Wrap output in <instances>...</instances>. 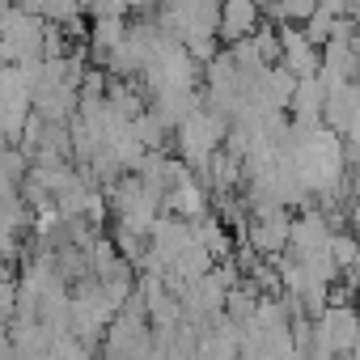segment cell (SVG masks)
Segmentation results:
<instances>
[{"label":"cell","instance_id":"cell-1","mask_svg":"<svg viewBox=\"0 0 360 360\" xmlns=\"http://www.w3.org/2000/svg\"><path fill=\"white\" fill-rule=\"evenodd\" d=\"M229 131H233V119H229V115H221V110H212V106H204V110H195L183 127L174 131L178 157H183L191 169H204V165L225 148Z\"/></svg>","mask_w":360,"mask_h":360},{"label":"cell","instance_id":"cell-8","mask_svg":"<svg viewBox=\"0 0 360 360\" xmlns=\"http://www.w3.org/2000/svg\"><path fill=\"white\" fill-rule=\"evenodd\" d=\"M263 5H271V0H263Z\"/></svg>","mask_w":360,"mask_h":360},{"label":"cell","instance_id":"cell-6","mask_svg":"<svg viewBox=\"0 0 360 360\" xmlns=\"http://www.w3.org/2000/svg\"><path fill=\"white\" fill-rule=\"evenodd\" d=\"M322 123L335 131V136H352L360 127V85H335L330 98H326V115Z\"/></svg>","mask_w":360,"mask_h":360},{"label":"cell","instance_id":"cell-5","mask_svg":"<svg viewBox=\"0 0 360 360\" xmlns=\"http://www.w3.org/2000/svg\"><path fill=\"white\" fill-rule=\"evenodd\" d=\"M259 26H263V0H225V9H221V43L225 47L250 39Z\"/></svg>","mask_w":360,"mask_h":360},{"label":"cell","instance_id":"cell-2","mask_svg":"<svg viewBox=\"0 0 360 360\" xmlns=\"http://www.w3.org/2000/svg\"><path fill=\"white\" fill-rule=\"evenodd\" d=\"M47 34H51L47 18L26 13L22 5L5 9V60L9 64H43L47 60Z\"/></svg>","mask_w":360,"mask_h":360},{"label":"cell","instance_id":"cell-3","mask_svg":"<svg viewBox=\"0 0 360 360\" xmlns=\"http://www.w3.org/2000/svg\"><path fill=\"white\" fill-rule=\"evenodd\" d=\"M314 330H318V339H322L326 352L343 356V352H352V347L360 343V314H356L347 301H330L326 314L314 322Z\"/></svg>","mask_w":360,"mask_h":360},{"label":"cell","instance_id":"cell-7","mask_svg":"<svg viewBox=\"0 0 360 360\" xmlns=\"http://www.w3.org/2000/svg\"><path fill=\"white\" fill-rule=\"evenodd\" d=\"M347 221H352V233L360 238V187H356V200H352V208H347Z\"/></svg>","mask_w":360,"mask_h":360},{"label":"cell","instance_id":"cell-4","mask_svg":"<svg viewBox=\"0 0 360 360\" xmlns=\"http://www.w3.org/2000/svg\"><path fill=\"white\" fill-rule=\"evenodd\" d=\"M280 34H284V60H280V64H284L297 81H305V77H322V47L305 34V26L284 22Z\"/></svg>","mask_w":360,"mask_h":360}]
</instances>
